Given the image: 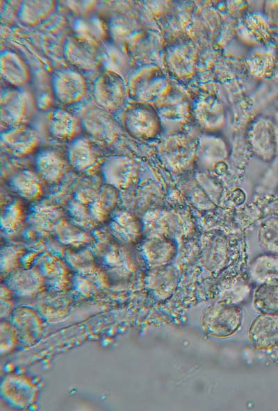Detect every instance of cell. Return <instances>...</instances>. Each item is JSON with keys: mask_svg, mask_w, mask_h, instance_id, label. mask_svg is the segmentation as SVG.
Returning a JSON list of instances; mask_svg holds the SVG:
<instances>
[{"mask_svg": "<svg viewBox=\"0 0 278 411\" xmlns=\"http://www.w3.org/2000/svg\"><path fill=\"white\" fill-rule=\"evenodd\" d=\"M171 86L162 69L148 65L136 70L127 83L128 96L134 103L152 105L158 103Z\"/></svg>", "mask_w": 278, "mask_h": 411, "instance_id": "obj_1", "label": "cell"}, {"mask_svg": "<svg viewBox=\"0 0 278 411\" xmlns=\"http://www.w3.org/2000/svg\"><path fill=\"white\" fill-rule=\"evenodd\" d=\"M124 129L140 140L156 138L162 131V120L157 110L152 105L131 103L125 106L120 115Z\"/></svg>", "mask_w": 278, "mask_h": 411, "instance_id": "obj_2", "label": "cell"}, {"mask_svg": "<svg viewBox=\"0 0 278 411\" xmlns=\"http://www.w3.org/2000/svg\"><path fill=\"white\" fill-rule=\"evenodd\" d=\"M243 321V311L238 305L216 302L204 310L202 326L206 334L224 338L234 334Z\"/></svg>", "mask_w": 278, "mask_h": 411, "instance_id": "obj_3", "label": "cell"}, {"mask_svg": "<svg viewBox=\"0 0 278 411\" xmlns=\"http://www.w3.org/2000/svg\"><path fill=\"white\" fill-rule=\"evenodd\" d=\"M92 96L97 106L111 112L117 111L125 104L127 84L119 73L106 70L94 81Z\"/></svg>", "mask_w": 278, "mask_h": 411, "instance_id": "obj_4", "label": "cell"}, {"mask_svg": "<svg viewBox=\"0 0 278 411\" xmlns=\"http://www.w3.org/2000/svg\"><path fill=\"white\" fill-rule=\"evenodd\" d=\"M79 118L81 128L95 143H113L120 134L119 125L111 112L96 104L85 107Z\"/></svg>", "mask_w": 278, "mask_h": 411, "instance_id": "obj_5", "label": "cell"}, {"mask_svg": "<svg viewBox=\"0 0 278 411\" xmlns=\"http://www.w3.org/2000/svg\"><path fill=\"white\" fill-rule=\"evenodd\" d=\"M247 141L252 152L263 160H270L276 154L278 146V131L268 117L259 115L250 123Z\"/></svg>", "mask_w": 278, "mask_h": 411, "instance_id": "obj_6", "label": "cell"}, {"mask_svg": "<svg viewBox=\"0 0 278 411\" xmlns=\"http://www.w3.org/2000/svg\"><path fill=\"white\" fill-rule=\"evenodd\" d=\"M31 107V96L22 88L8 86L1 90L0 118L6 128L26 124Z\"/></svg>", "mask_w": 278, "mask_h": 411, "instance_id": "obj_7", "label": "cell"}, {"mask_svg": "<svg viewBox=\"0 0 278 411\" xmlns=\"http://www.w3.org/2000/svg\"><path fill=\"white\" fill-rule=\"evenodd\" d=\"M63 53L72 65L85 71L98 69L103 60L99 43L78 34L65 40Z\"/></svg>", "mask_w": 278, "mask_h": 411, "instance_id": "obj_8", "label": "cell"}, {"mask_svg": "<svg viewBox=\"0 0 278 411\" xmlns=\"http://www.w3.org/2000/svg\"><path fill=\"white\" fill-rule=\"evenodd\" d=\"M51 87L56 100L65 106L81 101L87 92L85 78L77 70L71 68L55 71L51 78Z\"/></svg>", "mask_w": 278, "mask_h": 411, "instance_id": "obj_9", "label": "cell"}, {"mask_svg": "<svg viewBox=\"0 0 278 411\" xmlns=\"http://www.w3.org/2000/svg\"><path fill=\"white\" fill-rule=\"evenodd\" d=\"M164 60L167 70L173 76L186 79L195 73L197 50L191 41L179 40L167 47Z\"/></svg>", "mask_w": 278, "mask_h": 411, "instance_id": "obj_10", "label": "cell"}, {"mask_svg": "<svg viewBox=\"0 0 278 411\" xmlns=\"http://www.w3.org/2000/svg\"><path fill=\"white\" fill-rule=\"evenodd\" d=\"M67 160L75 171L88 175L101 167L104 160L96 143L85 136H77L69 142Z\"/></svg>", "mask_w": 278, "mask_h": 411, "instance_id": "obj_11", "label": "cell"}, {"mask_svg": "<svg viewBox=\"0 0 278 411\" xmlns=\"http://www.w3.org/2000/svg\"><path fill=\"white\" fill-rule=\"evenodd\" d=\"M100 168L106 185L117 190L130 187L138 175L136 162L125 156L108 157L103 160Z\"/></svg>", "mask_w": 278, "mask_h": 411, "instance_id": "obj_12", "label": "cell"}, {"mask_svg": "<svg viewBox=\"0 0 278 411\" xmlns=\"http://www.w3.org/2000/svg\"><path fill=\"white\" fill-rule=\"evenodd\" d=\"M197 124L208 132L220 129L225 121V110L220 100L208 94L198 95L190 105Z\"/></svg>", "mask_w": 278, "mask_h": 411, "instance_id": "obj_13", "label": "cell"}, {"mask_svg": "<svg viewBox=\"0 0 278 411\" xmlns=\"http://www.w3.org/2000/svg\"><path fill=\"white\" fill-rule=\"evenodd\" d=\"M1 140L6 151L17 157L31 154L40 144L38 132L26 124L5 129L1 133Z\"/></svg>", "mask_w": 278, "mask_h": 411, "instance_id": "obj_14", "label": "cell"}, {"mask_svg": "<svg viewBox=\"0 0 278 411\" xmlns=\"http://www.w3.org/2000/svg\"><path fill=\"white\" fill-rule=\"evenodd\" d=\"M249 339L259 349L278 346V315L261 314L256 317L250 325Z\"/></svg>", "mask_w": 278, "mask_h": 411, "instance_id": "obj_15", "label": "cell"}, {"mask_svg": "<svg viewBox=\"0 0 278 411\" xmlns=\"http://www.w3.org/2000/svg\"><path fill=\"white\" fill-rule=\"evenodd\" d=\"M0 70L2 79L9 86L22 88L31 78L27 63L18 53L10 49L1 52Z\"/></svg>", "mask_w": 278, "mask_h": 411, "instance_id": "obj_16", "label": "cell"}, {"mask_svg": "<svg viewBox=\"0 0 278 411\" xmlns=\"http://www.w3.org/2000/svg\"><path fill=\"white\" fill-rule=\"evenodd\" d=\"M47 121L50 135L56 140L70 142L79 136L81 129L79 118L60 108L49 112Z\"/></svg>", "mask_w": 278, "mask_h": 411, "instance_id": "obj_17", "label": "cell"}, {"mask_svg": "<svg viewBox=\"0 0 278 411\" xmlns=\"http://www.w3.org/2000/svg\"><path fill=\"white\" fill-rule=\"evenodd\" d=\"M176 252L174 242L166 236L147 237L141 245L142 257L152 269L167 265Z\"/></svg>", "mask_w": 278, "mask_h": 411, "instance_id": "obj_18", "label": "cell"}, {"mask_svg": "<svg viewBox=\"0 0 278 411\" xmlns=\"http://www.w3.org/2000/svg\"><path fill=\"white\" fill-rule=\"evenodd\" d=\"M197 142L184 134L174 135L165 140L162 146L164 157L172 165L182 168L196 156Z\"/></svg>", "mask_w": 278, "mask_h": 411, "instance_id": "obj_19", "label": "cell"}, {"mask_svg": "<svg viewBox=\"0 0 278 411\" xmlns=\"http://www.w3.org/2000/svg\"><path fill=\"white\" fill-rule=\"evenodd\" d=\"M109 229L119 242L132 244L138 240L142 233V225L131 212L119 209L111 214Z\"/></svg>", "mask_w": 278, "mask_h": 411, "instance_id": "obj_20", "label": "cell"}, {"mask_svg": "<svg viewBox=\"0 0 278 411\" xmlns=\"http://www.w3.org/2000/svg\"><path fill=\"white\" fill-rule=\"evenodd\" d=\"M34 385L22 376L10 375L2 384L3 395L16 406L26 407L31 405L36 395Z\"/></svg>", "mask_w": 278, "mask_h": 411, "instance_id": "obj_21", "label": "cell"}, {"mask_svg": "<svg viewBox=\"0 0 278 411\" xmlns=\"http://www.w3.org/2000/svg\"><path fill=\"white\" fill-rule=\"evenodd\" d=\"M36 172L42 181L56 183L61 180L67 171V161L58 152L51 149L40 151L35 157Z\"/></svg>", "mask_w": 278, "mask_h": 411, "instance_id": "obj_22", "label": "cell"}, {"mask_svg": "<svg viewBox=\"0 0 278 411\" xmlns=\"http://www.w3.org/2000/svg\"><path fill=\"white\" fill-rule=\"evenodd\" d=\"M8 184L19 197L27 201L40 199L43 194L42 180L37 172L22 169L11 176Z\"/></svg>", "mask_w": 278, "mask_h": 411, "instance_id": "obj_23", "label": "cell"}, {"mask_svg": "<svg viewBox=\"0 0 278 411\" xmlns=\"http://www.w3.org/2000/svg\"><path fill=\"white\" fill-rule=\"evenodd\" d=\"M207 133L197 142L195 158L202 164L212 165L225 159L228 149L223 138L211 132Z\"/></svg>", "mask_w": 278, "mask_h": 411, "instance_id": "obj_24", "label": "cell"}, {"mask_svg": "<svg viewBox=\"0 0 278 411\" xmlns=\"http://www.w3.org/2000/svg\"><path fill=\"white\" fill-rule=\"evenodd\" d=\"M56 2L52 0H26L20 3L17 17L24 24L34 26L42 23L54 12Z\"/></svg>", "mask_w": 278, "mask_h": 411, "instance_id": "obj_25", "label": "cell"}, {"mask_svg": "<svg viewBox=\"0 0 278 411\" xmlns=\"http://www.w3.org/2000/svg\"><path fill=\"white\" fill-rule=\"evenodd\" d=\"M13 324L19 337L31 344L38 339L42 331L40 318L32 310L19 308L15 310Z\"/></svg>", "mask_w": 278, "mask_h": 411, "instance_id": "obj_26", "label": "cell"}, {"mask_svg": "<svg viewBox=\"0 0 278 411\" xmlns=\"http://www.w3.org/2000/svg\"><path fill=\"white\" fill-rule=\"evenodd\" d=\"M250 285L241 277L226 279L220 283L215 292L216 302L237 305L249 294Z\"/></svg>", "mask_w": 278, "mask_h": 411, "instance_id": "obj_27", "label": "cell"}, {"mask_svg": "<svg viewBox=\"0 0 278 411\" xmlns=\"http://www.w3.org/2000/svg\"><path fill=\"white\" fill-rule=\"evenodd\" d=\"M158 104L160 108L158 112L161 118L163 116L172 120L181 119L191 113L190 104L188 103L185 96L172 87Z\"/></svg>", "mask_w": 278, "mask_h": 411, "instance_id": "obj_28", "label": "cell"}, {"mask_svg": "<svg viewBox=\"0 0 278 411\" xmlns=\"http://www.w3.org/2000/svg\"><path fill=\"white\" fill-rule=\"evenodd\" d=\"M253 303L262 314L278 315V279L260 284L254 292Z\"/></svg>", "mask_w": 278, "mask_h": 411, "instance_id": "obj_29", "label": "cell"}, {"mask_svg": "<svg viewBox=\"0 0 278 411\" xmlns=\"http://www.w3.org/2000/svg\"><path fill=\"white\" fill-rule=\"evenodd\" d=\"M44 279L42 274L36 269H22L10 275L8 286L19 294L31 295L41 288Z\"/></svg>", "mask_w": 278, "mask_h": 411, "instance_id": "obj_30", "label": "cell"}, {"mask_svg": "<svg viewBox=\"0 0 278 411\" xmlns=\"http://www.w3.org/2000/svg\"><path fill=\"white\" fill-rule=\"evenodd\" d=\"M249 274L251 279L259 285L278 279V258L274 255H261L252 262Z\"/></svg>", "mask_w": 278, "mask_h": 411, "instance_id": "obj_31", "label": "cell"}, {"mask_svg": "<svg viewBox=\"0 0 278 411\" xmlns=\"http://www.w3.org/2000/svg\"><path fill=\"white\" fill-rule=\"evenodd\" d=\"M92 200L89 203L88 208L97 222L102 221L113 210L117 202V190L106 185Z\"/></svg>", "mask_w": 278, "mask_h": 411, "instance_id": "obj_32", "label": "cell"}, {"mask_svg": "<svg viewBox=\"0 0 278 411\" xmlns=\"http://www.w3.org/2000/svg\"><path fill=\"white\" fill-rule=\"evenodd\" d=\"M204 261L211 268L221 267L226 260L227 248L224 237L218 234L208 235L204 240Z\"/></svg>", "mask_w": 278, "mask_h": 411, "instance_id": "obj_33", "label": "cell"}, {"mask_svg": "<svg viewBox=\"0 0 278 411\" xmlns=\"http://www.w3.org/2000/svg\"><path fill=\"white\" fill-rule=\"evenodd\" d=\"M259 243L261 248L271 255H278V219H269L260 226Z\"/></svg>", "mask_w": 278, "mask_h": 411, "instance_id": "obj_34", "label": "cell"}, {"mask_svg": "<svg viewBox=\"0 0 278 411\" xmlns=\"http://www.w3.org/2000/svg\"><path fill=\"white\" fill-rule=\"evenodd\" d=\"M24 210L18 201H13L2 209L1 215V229L7 233L15 232L22 224Z\"/></svg>", "mask_w": 278, "mask_h": 411, "instance_id": "obj_35", "label": "cell"}, {"mask_svg": "<svg viewBox=\"0 0 278 411\" xmlns=\"http://www.w3.org/2000/svg\"><path fill=\"white\" fill-rule=\"evenodd\" d=\"M70 214L74 223L83 229H91L97 223L88 206L78 200L72 202L70 205Z\"/></svg>", "mask_w": 278, "mask_h": 411, "instance_id": "obj_36", "label": "cell"}, {"mask_svg": "<svg viewBox=\"0 0 278 411\" xmlns=\"http://www.w3.org/2000/svg\"><path fill=\"white\" fill-rule=\"evenodd\" d=\"M20 250L16 246L10 245L1 248V265L2 273H8L15 267L20 256Z\"/></svg>", "mask_w": 278, "mask_h": 411, "instance_id": "obj_37", "label": "cell"}, {"mask_svg": "<svg viewBox=\"0 0 278 411\" xmlns=\"http://www.w3.org/2000/svg\"><path fill=\"white\" fill-rule=\"evenodd\" d=\"M17 332L13 325L4 321L1 324V353L10 351L18 339Z\"/></svg>", "mask_w": 278, "mask_h": 411, "instance_id": "obj_38", "label": "cell"}, {"mask_svg": "<svg viewBox=\"0 0 278 411\" xmlns=\"http://www.w3.org/2000/svg\"><path fill=\"white\" fill-rule=\"evenodd\" d=\"M264 12L270 25L272 24L278 28V1H266Z\"/></svg>", "mask_w": 278, "mask_h": 411, "instance_id": "obj_39", "label": "cell"}]
</instances>
